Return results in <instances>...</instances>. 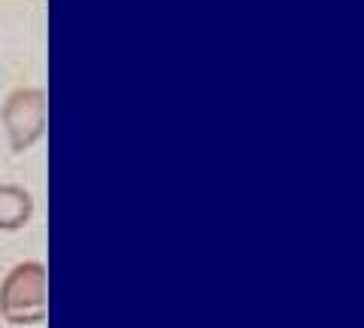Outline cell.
<instances>
[{
    "label": "cell",
    "mask_w": 364,
    "mask_h": 328,
    "mask_svg": "<svg viewBox=\"0 0 364 328\" xmlns=\"http://www.w3.org/2000/svg\"><path fill=\"white\" fill-rule=\"evenodd\" d=\"M33 216V198L16 183H0V231L25 228Z\"/></svg>",
    "instance_id": "cell-3"
},
{
    "label": "cell",
    "mask_w": 364,
    "mask_h": 328,
    "mask_svg": "<svg viewBox=\"0 0 364 328\" xmlns=\"http://www.w3.org/2000/svg\"><path fill=\"white\" fill-rule=\"evenodd\" d=\"M0 122H4L9 149L16 155L28 152L33 143L43 140L46 125H49V97L40 85L13 88L0 107Z\"/></svg>",
    "instance_id": "cell-2"
},
{
    "label": "cell",
    "mask_w": 364,
    "mask_h": 328,
    "mask_svg": "<svg viewBox=\"0 0 364 328\" xmlns=\"http://www.w3.org/2000/svg\"><path fill=\"white\" fill-rule=\"evenodd\" d=\"M0 328H4V325H0Z\"/></svg>",
    "instance_id": "cell-4"
},
{
    "label": "cell",
    "mask_w": 364,
    "mask_h": 328,
    "mask_svg": "<svg viewBox=\"0 0 364 328\" xmlns=\"http://www.w3.org/2000/svg\"><path fill=\"white\" fill-rule=\"evenodd\" d=\"M49 316V270L43 262H18L0 280V319L43 325Z\"/></svg>",
    "instance_id": "cell-1"
}]
</instances>
